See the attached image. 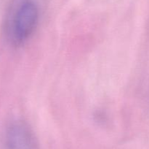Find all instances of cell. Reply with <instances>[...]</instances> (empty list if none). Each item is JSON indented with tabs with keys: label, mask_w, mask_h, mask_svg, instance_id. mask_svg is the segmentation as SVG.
Wrapping results in <instances>:
<instances>
[{
	"label": "cell",
	"mask_w": 149,
	"mask_h": 149,
	"mask_svg": "<svg viewBox=\"0 0 149 149\" xmlns=\"http://www.w3.org/2000/svg\"><path fill=\"white\" fill-rule=\"evenodd\" d=\"M39 20V10L34 2L23 1L12 16L9 35L13 43L20 45L28 40L34 32Z\"/></svg>",
	"instance_id": "6da1fadb"
},
{
	"label": "cell",
	"mask_w": 149,
	"mask_h": 149,
	"mask_svg": "<svg viewBox=\"0 0 149 149\" xmlns=\"http://www.w3.org/2000/svg\"><path fill=\"white\" fill-rule=\"evenodd\" d=\"M2 149H37L33 132L22 121H14L6 128Z\"/></svg>",
	"instance_id": "7a4b0ae2"
}]
</instances>
